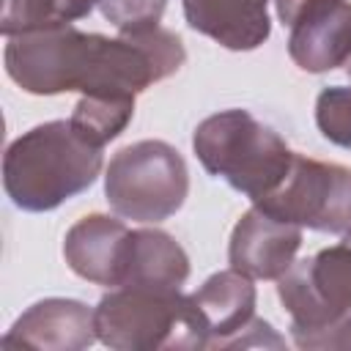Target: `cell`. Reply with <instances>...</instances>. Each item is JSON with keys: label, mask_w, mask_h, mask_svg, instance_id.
Instances as JSON below:
<instances>
[{"label": "cell", "mask_w": 351, "mask_h": 351, "mask_svg": "<svg viewBox=\"0 0 351 351\" xmlns=\"http://www.w3.org/2000/svg\"><path fill=\"white\" fill-rule=\"evenodd\" d=\"M206 326H208V348H230V343L244 332V326L255 318V285L239 269H225L211 274L195 293Z\"/></svg>", "instance_id": "cell-13"}, {"label": "cell", "mask_w": 351, "mask_h": 351, "mask_svg": "<svg viewBox=\"0 0 351 351\" xmlns=\"http://www.w3.org/2000/svg\"><path fill=\"white\" fill-rule=\"evenodd\" d=\"M293 343L299 348H351V315L343 321L307 335H293Z\"/></svg>", "instance_id": "cell-19"}, {"label": "cell", "mask_w": 351, "mask_h": 351, "mask_svg": "<svg viewBox=\"0 0 351 351\" xmlns=\"http://www.w3.org/2000/svg\"><path fill=\"white\" fill-rule=\"evenodd\" d=\"M315 3H321V0H274V8H277L280 22L291 27V25H293L310 5H315Z\"/></svg>", "instance_id": "cell-20"}, {"label": "cell", "mask_w": 351, "mask_h": 351, "mask_svg": "<svg viewBox=\"0 0 351 351\" xmlns=\"http://www.w3.org/2000/svg\"><path fill=\"white\" fill-rule=\"evenodd\" d=\"M255 206L299 228L343 233L351 228V167L293 154L285 178Z\"/></svg>", "instance_id": "cell-7"}, {"label": "cell", "mask_w": 351, "mask_h": 351, "mask_svg": "<svg viewBox=\"0 0 351 351\" xmlns=\"http://www.w3.org/2000/svg\"><path fill=\"white\" fill-rule=\"evenodd\" d=\"M101 170V148L71 121L38 123L16 137L3 156V186L25 211H52L88 189Z\"/></svg>", "instance_id": "cell-2"}, {"label": "cell", "mask_w": 351, "mask_h": 351, "mask_svg": "<svg viewBox=\"0 0 351 351\" xmlns=\"http://www.w3.org/2000/svg\"><path fill=\"white\" fill-rule=\"evenodd\" d=\"M184 60L181 38L159 25L118 33V38L55 25L11 36L5 44L8 77L36 96L66 90H82V96H137L176 74Z\"/></svg>", "instance_id": "cell-1"}, {"label": "cell", "mask_w": 351, "mask_h": 351, "mask_svg": "<svg viewBox=\"0 0 351 351\" xmlns=\"http://www.w3.org/2000/svg\"><path fill=\"white\" fill-rule=\"evenodd\" d=\"M302 247V228L252 206L230 233L228 261L252 280H280Z\"/></svg>", "instance_id": "cell-9"}, {"label": "cell", "mask_w": 351, "mask_h": 351, "mask_svg": "<svg viewBox=\"0 0 351 351\" xmlns=\"http://www.w3.org/2000/svg\"><path fill=\"white\" fill-rule=\"evenodd\" d=\"M277 293L291 315V335L321 332L351 315V228L335 247L293 261L277 280Z\"/></svg>", "instance_id": "cell-6"}, {"label": "cell", "mask_w": 351, "mask_h": 351, "mask_svg": "<svg viewBox=\"0 0 351 351\" xmlns=\"http://www.w3.org/2000/svg\"><path fill=\"white\" fill-rule=\"evenodd\" d=\"M186 192V162L165 140L123 145L104 173L107 203L121 219L162 222L184 206Z\"/></svg>", "instance_id": "cell-5"}, {"label": "cell", "mask_w": 351, "mask_h": 351, "mask_svg": "<svg viewBox=\"0 0 351 351\" xmlns=\"http://www.w3.org/2000/svg\"><path fill=\"white\" fill-rule=\"evenodd\" d=\"M129 228L107 214H90L74 222L63 239V258L74 274L96 285L121 282V261Z\"/></svg>", "instance_id": "cell-11"}, {"label": "cell", "mask_w": 351, "mask_h": 351, "mask_svg": "<svg viewBox=\"0 0 351 351\" xmlns=\"http://www.w3.org/2000/svg\"><path fill=\"white\" fill-rule=\"evenodd\" d=\"M134 115V96H96L88 93L71 112V126L93 145L115 140Z\"/></svg>", "instance_id": "cell-16"}, {"label": "cell", "mask_w": 351, "mask_h": 351, "mask_svg": "<svg viewBox=\"0 0 351 351\" xmlns=\"http://www.w3.org/2000/svg\"><path fill=\"white\" fill-rule=\"evenodd\" d=\"M189 277L184 247L165 230H129L118 288H181Z\"/></svg>", "instance_id": "cell-14"}, {"label": "cell", "mask_w": 351, "mask_h": 351, "mask_svg": "<svg viewBox=\"0 0 351 351\" xmlns=\"http://www.w3.org/2000/svg\"><path fill=\"white\" fill-rule=\"evenodd\" d=\"M99 8L118 33H129L159 25L167 0H99Z\"/></svg>", "instance_id": "cell-18"}, {"label": "cell", "mask_w": 351, "mask_h": 351, "mask_svg": "<svg viewBox=\"0 0 351 351\" xmlns=\"http://www.w3.org/2000/svg\"><path fill=\"white\" fill-rule=\"evenodd\" d=\"M269 0H184V16L192 30L214 38L225 49H255L269 33Z\"/></svg>", "instance_id": "cell-12"}, {"label": "cell", "mask_w": 351, "mask_h": 351, "mask_svg": "<svg viewBox=\"0 0 351 351\" xmlns=\"http://www.w3.org/2000/svg\"><path fill=\"white\" fill-rule=\"evenodd\" d=\"M346 74H348V77H351V58H348V60H346Z\"/></svg>", "instance_id": "cell-21"}, {"label": "cell", "mask_w": 351, "mask_h": 351, "mask_svg": "<svg viewBox=\"0 0 351 351\" xmlns=\"http://www.w3.org/2000/svg\"><path fill=\"white\" fill-rule=\"evenodd\" d=\"M288 55L299 69L310 74L346 66L351 58V3L321 0L310 5L291 25Z\"/></svg>", "instance_id": "cell-10"}, {"label": "cell", "mask_w": 351, "mask_h": 351, "mask_svg": "<svg viewBox=\"0 0 351 351\" xmlns=\"http://www.w3.org/2000/svg\"><path fill=\"white\" fill-rule=\"evenodd\" d=\"M93 340L96 310L77 299H41L14 321L0 351H80Z\"/></svg>", "instance_id": "cell-8"}, {"label": "cell", "mask_w": 351, "mask_h": 351, "mask_svg": "<svg viewBox=\"0 0 351 351\" xmlns=\"http://www.w3.org/2000/svg\"><path fill=\"white\" fill-rule=\"evenodd\" d=\"M192 148L211 176L225 178L252 203L266 197L293 162L285 140L247 110H222L200 121Z\"/></svg>", "instance_id": "cell-4"}, {"label": "cell", "mask_w": 351, "mask_h": 351, "mask_svg": "<svg viewBox=\"0 0 351 351\" xmlns=\"http://www.w3.org/2000/svg\"><path fill=\"white\" fill-rule=\"evenodd\" d=\"M99 0H3L0 30L3 36H19L27 30L69 25L90 14Z\"/></svg>", "instance_id": "cell-15"}, {"label": "cell", "mask_w": 351, "mask_h": 351, "mask_svg": "<svg viewBox=\"0 0 351 351\" xmlns=\"http://www.w3.org/2000/svg\"><path fill=\"white\" fill-rule=\"evenodd\" d=\"M96 335L118 351L208 348V326L178 288H115L96 304Z\"/></svg>", "instance_id": "cell-3"}, {"label": "cell", "mask_w": 351, "mask_h": 351, "mask_svg": "<svg viewBox=\"0 0 351 351\" xmlns=\"http://www.w3.org/2000/svg\"><path fill=\"white\" fill-rule=\"evenodd\" d=\"M315 123L329 143L351 148V88H324L315 101Z\"/></svg>", "instance_id": "cell-17"}]
</instances>
